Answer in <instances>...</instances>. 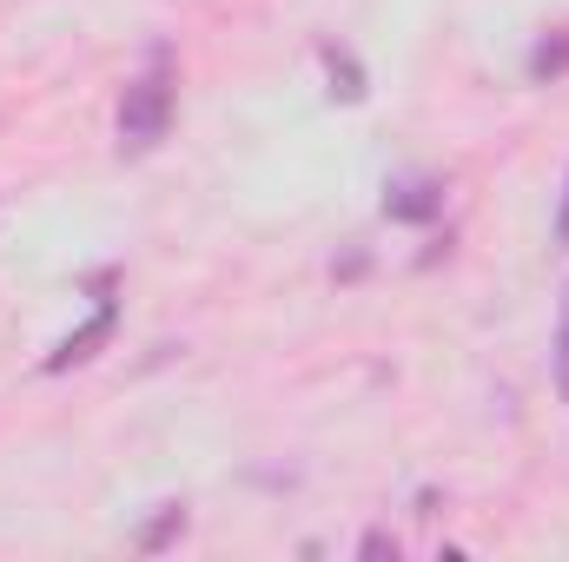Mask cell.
<instances>
[{
	"label": "cell",
	"mask_w": 569,
	"mask_h": 562,
	"mask_svg": "<svg viewBox=\"0 0 569 562\" xmlns=\"http://www.w3.org/2000/svg\"><path fill=\"white\" fill-rule=\"evenodd\" d=\"M172 100H179V60H172V47L159 40V47H146V67L127 80V93H120L113 133H120V152H127V159L152 152V145L172 133Z\"/></svg>",
	"instance_id": "obj_1"
},
{
	"label": "cell",
	"mask_w": 569,
	"mask_h": 562,
	"mask_svg": "<svg viewBox=\"0 0 569 562\" xmlns=\"http://www.w3.org/2000/svg\"><path fill=\"white\" fill-rule=\"evenodd\" d=\"M120 331V298H113V272H93V318L80 324V331H67L53 351H47V378H60V371H73V364H87L107 338Z\"/></svg>",
	"instance_id": "obj_2"
},
{
	"label": "cell",
	"mask_w": 569,
	"mask_h": 562,
	"mask_svg": "<svg viewBox=\"0 0 569 562\" xmlns=\"http://www.w3.org/2000/svg\"><path fill=\"white\" fill-rule=\"evenodd\" d=\"M437 212H443V179L405 172V179L385 185V219H398V225H430Z\"/></svg>",
	"instance_id": "obj_3"
},
{
	"label": "cell",
	"mask_w": 569,
	"mask_h": 562,
	"mask_svg": "<svg viewBox=\"0 0 569 562\" xmlns=\"http://www.w3.org/2000/svg\"><path fill=\"white\" fill-rule=\"evenodd\" d=\"M523 73H530L537 87H557V80H569V27H557V33H543V40L530 47Z\"/></svg>",
	"instance_id": "obj_4"
},
{
	"label": "cell",
	"mask_w": 569,
	"mask_h": 562,
	"mask_svg": "<svg viewBox=\"0 0 569 562\" xmlns=\"http://www.w3.org/2000/svg\"><path fill=\"white\" fill-rule=\"evenodd\" d=\"M318 60H325V80H331V100H345V107H358V100H365V67H358V60H351L345 47H331V40L318 47Z\"/></svg>",
	"instance_id": "obj_5"
},
{
	"label": "cell",
	"mask_w": 569,
	"mask_h": 562,
	"mask_svg": "<svg viewBox=\"0 0 569 562\" xmlns=\"http://www.w3.org/2000/svg\"><path fill=\"white\" fill-rule=\"evenodd\" d=\"M179 530H186V503H159V516L140 530V550H166Z\"/></svg>",
	"instance_id": "obj_6"
},
{
	"label": "cell",
	"mask_w": 569,
	"mask_h": 562,
	"mask_svg": "<svg viewBox=\"0 0 569 562\" xmlns=\"http://www.w3.org/2000/svg\"><path fill=\"white\" fill-rule=\"evenodd\" d=\"M550 371H557V391L569 404V284H563V304H557V338H550Z\"/></svg>",
	"instance_id": "obj_7"
},
{
	"label": "cell",
	"mask_w": 569,
	"mask_h": 562,
	"mask_svg": "<svg viewBox=\"0 0 569 562\" xmlns=\"http://www.w3.org/2000/svg\"><path fill=\"white\" fill-rule=\"evenodd\" d=\"M358 556H398V536H385V530H371V536L358 543Z\"/></svg>",
	"instance_id": "obj_8"
},
{
	"label": "cell",
	"mask_w": 569,
	"mask_h": 562,
	"mask_svg": "<svg viewBox=\"0 0 569 562\" xmlns=\"http://www.w3.org/2000/svg\"><path fill=\"white\" fill-rule=\"evenodd\" d=\"M557 245H569V172H563V205H557Z\"/></svg>",
	"instance_id": "obj_9"
}]
</instances>
